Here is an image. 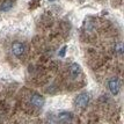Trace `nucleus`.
Masks as SVG:
<instances>
[{
	"label": "nucleus",
	"instance_id": "f257e3e1",
	"mask_svg": "<svg viewBox=\"0 0 124 124\" xmlns=\"http://www.w3.org/2000/svg\"><path fill=\"white\" fill-rule=\"evenodd\" d=\"M89 102V96L86 93H81L76 97V104L79 108H85L87 107V104Z\"/></svg>",
	"mask_w": 124,
	"mask_h": 124
},
{
	"label": "nucleus",
	"instance_id": "f03ea898",
	"mask_svg": "<svg viewBox=\"0 0 124 124\" xmlns=\"http://www.w3.org/2000/svg\"><path fill=\"white\" fill-rule=\"evenodd\" d=\"M108 87L110 89V92L113 93L114 95H116V94H118L119 89H121V82H119L117 78H111L108 81Z\"/></svg>",
	"mask_w": 124,
	"mask_h": 124
},
{
	"label": "nucleus",
	"instance_id": "7ed1b4c3",
	"mask_svg": "<svg viewBox=\"0 0 124 124\" xmlns=\"http://www.w3.org/2000/svg\"><path fill=\"white\" fill-rule=\"evenodd\" d=\"M24 50H26V46L21 42H14L12 44V52L15 54L16 57H21L22 54H24Z\"/></svg>",
	"mask_w": 124,
	"mask_h": 124
},
{
	"label": "nucleus",
	"instance_id": "20e7f679",
	"mask_svg": "<svg viewBox=\"0 0 124 124\" xmlns=\"http://www.w3.org/2000/svg\"><path fill=\"white\" fill-rule=\"evenodd\" d=\"M30 103L37 108H41L44 106V97L39 94H32L30 97Z\"/></svg>",
	"mask_w": 124,
	"mask_h": 124
},
{
	"label": "nucleus",
	"instance_id": "39448f33",
	"mask_svg": "<svg viewBox=\"0 0 124 124\" xmlns=\"http://www.w3.org/2000/svg\"><path fill=\"white\" fill-rule=\"evenodd\" d=\"M58 121H59L60 123H64V124L70 123L71 121H72V114L69 113V111H62L58 115Z\"/></svg>",
	"mask_w": 124,
	"mask_h": 124
},
{
	"label": "nucleus",
	"instance_id": "423d86ee",
	"mask_svg": "<svg viewBox=\"0 0 124 124\" xmlns=\"http://www.w3.org/2000/svg\"><path fill=\"white\" fill-rule=\"evenodd\" d=\"M70 73H71V76L73 77V78H77V77L79 76V74H80V66H79V64H77V63L71 64Z\"/></svg>",
	"mask_w": 124,
	"mask_h": 124
},
{
	"label": "nucleus",
	"instance_id": "0eeeda50",
	"mask_svg": "<svg viewBox=\"0 0 124 124\" xmlns=\"http://www.w3.org/2000/svg\"><path fill=\"white\" fill-rule=\"evenodd\" d=\"M12 7H13V1H12V0H6V1H4V2L0 5V11L7 12V11H9Z\"/></svg>",
	"mask_w": 124,
	"mask_h": 124
},
{
	"label": "nucleus",
	"instance_id": "6e6552de",
	"mask_svg": "<svg viewBox=\"0 0 124 124\" xmlns=\"http://www.w3.org/2000/svg\"><path fill=\"white\" fill-rule=\"evenodd\" d=\"M115 50H116V52L119 56H122V54H123V44H122V42H119V43H117L115 45Z\"/></svg>",
	"mask_w": 124,
	"mask_h": 124
},
{
	"label": "nucleus",
	"instance_id": "1a4fd4ad",
	"mask_svg": "<svg viewBox=\"0 0 124 124\" xmlns=\"http://www.w3.org/2000/svg\"><path fill=\"white\" fill-rule=\"evenodd\" d=\"M65 50H66V46H64V48L62 49V51L59 52V54L62 56V57H64V54H65Z\"/></svg>",
	"mask_w": 124,
	"mask_h": 124
}]
</instances>
